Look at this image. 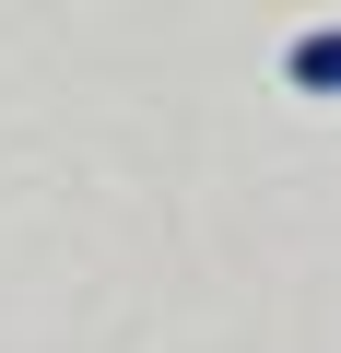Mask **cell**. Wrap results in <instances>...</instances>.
Here are the masks:
<instances>
[{
	"mask_svg": "<svg viewBox=\"0 0 341 353\" xmlns=\"http://www.w3.org/2000/svg\"><path fill=\"white\" fill-rule=\"evenodd\" d=\"M282 71H294V94H341V24H329V36H294Z\"/></svg>",
	"mask_w": 341,
	"mask_h": 353,
	"instance_id": "6da1fadb",
	"label": "cell"
}]
</instances>
